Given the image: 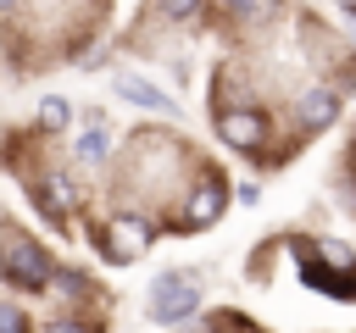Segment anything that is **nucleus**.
<instances>
[{"instance_id": "obj_1", "label": "nucleus", "mask_w": 356, "mask_h": 333, "mask_svg": "<svg viewBox=\"0 0 356 333\" xmlns=\"http://www.w3.org/2000/svg\"><path fill=\"white\" fill-rule=\"evenodd\" d=\"M0 266H6V278L17 283V289H44V250L39 244H28V239H11L6 250H0Z\"/></svg>"}, {"instance_id": "obj_2", "label": "nucleus", "mask_w": 356, "mask_h": 333, "mask_svg": "<svg viewBox=\"0 0 356 333\" xmlns=\"http://www.w3.org/2000/svg\"><path fill=\"white\" fill-rule=\"evenodd\" d=\"M195 305H200V289H195V283H184V278H161V283L150 289V316H156V322H167V327H172V322H184Z\"/></svg>"}, {"instance_id": "obj_3", "label": "nucleus", "mask_w": 356, "mask_h": 333, "mask_svg": "<svg viewBox=\"0 0 356 333\" xmlns=\"http://www.w3.org/2000/svg\"><path fill=\"white\" fill-rule=\"evenodd\" d=\"M217 133H222L234 150H250V144L267 139V122H261L250 105H234V111H217Z\"/></svg>"}, {"instance_id": "obj_4", "label": "nucleus", "mask_w": 356, "mask_h": 333, "mask_svg": "<svg viewBox=\"0 0 356 333\" xmlns=\"http://www.w3.org/2000/svg\"><path fill=\"white\" fill-rule=\"evenodd\" d=\"M217 211H222V189H217V183H200V189L184 200L178 228H206V222H217Z\"/></svg>"}, {"instance_id": "obj_5", "label": "nucleus", "mask_w": 356, "mask_h": 333, "mask_svg": "<svg viewBox=\"0 0 356 333\" xmlns=\"http://www.w3.org/2000/svg\"><path fill=\"white\" fill-rule=\"evenodd\" d=\"M117 94L134 100V105H145V111H172V94L156 89L150 78H134V72H117Z\"/></svg>"}, {"instance_id": "obj_6", "label": "nucleus", "mask_w": 356, "mask_h": 333, "mask_svg": "<svg viewBox=\"0 0 356 333\" xmlns=\"http://www.w3.org/2000/svg\"><path fill=\"white\" fill-rule=\"evenodd\" d=\"M334 117H339V100H334L328 89H312V94L300 100V122H306V128H328Z\"/></svg>"}, {"instance_id": "obj_7", "label": "nucleus", "mask_w": 356, "mask_h": 333, "mask_svg": "<svg viewBox=\"0 0 356 333\" xmlns=\"http://www.w3.org/2000/svg\"><path fill=\"white\" fill-rule=\"evenodd\" d=\"M111 239H117V244H111V255H117V261H128V255H139V250H145L150 228H145V222H117V228H111Z\"/></svg>"}, {"instance_id": "obj_8", "label": "nucleus", "mask_w": 356, "mask_h": 333, "mask_svg": "<svg viewBox=\"0 0 356 333\" xmlns=\"http://www.w3.org/2000/svg\"><path fill=\"white\" fill-rule=\"evenodd\" d=\"M106 144H111V139H106V128H100V122L78 133V155H83V161H106Z\"/></svg>"}, {"instance_id": "obj_9", "label": "nucleus", "mask_w": 356, "mask_h": 333, "mask_svg": "<svg viewBox=\"0 0 356 333\" xmlns=\"http://www.w3.org/2000/svg\"><path fill=\"white\" fill-rule=\"evenodd\" d=\"M39 122H44V128H61V122H67V100H61V94H50V100L39 105Z\"/></svg>"}, {"instance_id": "obj_10", "label": "nucleus", "mask_w": 356, "mask_h": 333, "mask_svg": "<svg viewBox=\"0 0 356 333\" xmlns=\"http://www.w3.org/2000/svg\"><path fill=\"white\" fill-rule=\"evenodd\" d=\"M222 6H228L234 17H267V11L278 6V0H222Z\"/></svg>"}, {"instance_id": "obj_11", "label": "nucleus", "mask_w": 356, "mask_h": 333, "mask_svg": "<svg viewBox=\"0 0 356 333\" xmlns=\"http://www.w3.org/2000/svg\"><path fill=\"white\" fill-rule=\"evenodd\" d=\"M161 6H167V11H172V17H195V11H200V6H206V0H161Z\"/></svg>"}, {"instance_id": "obj_12", "label": "nucleus", "mask_w": 356, "mask_h": 333, "mask_svg": "<svg viewBox=\"0 0 356 333\" xmlns=\"http://www.w3.org/2000/svg\"><path fill=\"white\" fill-rule=\"evenodd\" d=\"M0 333H28V322H22L17 311H6V305H0Z\"/></svg>"}, {"instance_id": "obj_13", "label": "nucleus", "mask_w": 356, "mask_h": 333, "mask_svg": "<svg viewBox=\"0 0 356 333\" xmlns=\"http://www.w3.org/2000/svg\"><path fill=\"white\" fill-rule=\"evenodd\" d=\"M44 333H89V327H78V322H50Z\"/></svg>"}, {"instance_id": "obj_14", "label": "nucleus", "mask_w": 356, "mask_h": 333, "mask_svg": "<svg viewBox=\"0 0 356 333\" xmlns=\"http://www.w3.org/2000/svg\"><path fill=\"white\" fill-rule=\"evenodd\" d=\"M339 6H345V11H350V17H356V0H339Z\"/></svg>"}, {"instance_id": "obj_15", "label": "nucleus", "mask_w": 356, "mask_h": 333, "mask_svg": "<svg viewBox=\"0 0 356 333\" xmlns=\"http://www.w3.org/2000/svg\"><path fill=\"white\" fill-rule=\"evenodd\" d=\"M6 6H11V0H0V11H6Z\"/></svg>"}, {"instance_id": "obj_16", "label": "nucleus", "mask_w": 356, "mask_h": 333, "mask_svg": "<svg viewBox=\"0 0 356 333\" xmlns=\"http://www.w3.org/2000/svg\"><path fill=\"white\" fill-rule=\"evenodd\" d=\"M350 22H356V17H350Z\"/></svg>"}]
</instances>
